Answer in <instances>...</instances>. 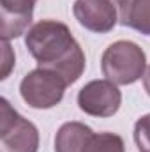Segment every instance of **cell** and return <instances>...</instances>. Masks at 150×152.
<instances>
[{"label":"cell","instance_id":"obj_1","mask_svg":"<svg viewBox=\"0 0 150 152\" xmlns=\"http://www.w3.org/2000/svg\"><path fill=\"white\" fill-rule=\"evenodd\" d=\"M25 44L39 67L60 75L67 85L78 81L85 71V53L66 23L41 20L28 28Z\"/></svg>","mask_w":150,"mask_h":152},{"label":"cell","instance_id":"obj_2","mask_svg":"<svg viewBox=\"0 0 150 152\" xmlns=\"http://www.w3.org/2000/svg\"><path fill=\"white\" fill-rule=\"evenodd\" d=\"M101 69L115 85H133L147 73V55L133 41H117L104 50Z\"/></svg>","mask_w":150,"mask_h":152},{"label":"cell","instance_id":"obj_3","mask_svg":"<svg viewBox=\"0 0 150 152\" xmlns=\"http://www.w3.org/2000/svg\"><path fill=\"white\" fill-rule=\"evenodd\" d=\"M0 149L2 152H37L39 131L25 117L12 110L5 97L0 99Z\"/></svg>","mask_w":150,"mask_h":152},{"label":"cell","instance_id":"obj_4","mask_svg":"<svg viewBox=\"0 0 150 152\" xmlns=\"http://www.w3.org/2000/svg\"><path fill=\"white\" fill-rule=\"evenodd\" d=\"M67 81L60 75L37 67L30 71L20 83V94L23 101L36 110H48L57 106L66 92Z\"/></svg>","mask_w":150,"mask_h":152},{"label":"cell","instance_id":"obj_5","mask_svg":"<svg viewBox=\"0 0 150 152\" xmlns=\"http://www.w3.org/2000/svg\"><path fill=\"white\" fill-rule=\"evenodd\" d=\"M122 104V92L108 80L88 81L78 92V106L92 117H111Z\"/></svg>","mask_w":150,"mask_h":152},{"label":"cell","instance_id":"obj_6","mask_svg":"<svg viewBox=\"0 0 150 152\" xmlns=\"http://www.w3.org/2000/svg\"><path fill=\"white\" fill-rule=\"evenodd\" d=\"M73 12L81 27L95 34L110 32L118 21V11L111 0H76Z\"/></svg>","mask_w":150,"mask_h":152},{"label":"cell","instance_id":"obj_7","mask_svg":"<svg viewBox=\"0 0 150 152\" xmlns=\"http://www.w3.org/2000/svg\"><path fill=\"white\" fill-rule=\"evenodd\" d=\"M36 2L37 0H0L4 41L20 37L21 34L28 32Z\"/></svg>","mask_w":150,"mask_h":152},{"label":"cell","instance_id":"obj_8","mask_svg":"<svg viewBox=\"0 0 150 152\" xmlns=\"http://www.w3.org/2000/svg\"><path fill=\"white\" fill-rule=\"evenodd\" d=\"M118 11V21L150 36V0H111Z\"/></svg>","mask_w":150,"mask_h":152},{"label":"cell","instance_id":"obj_9","mask_svg":"<svg viewBox=\"0 0 150 152\" xmlns=\"http://www.w3.org/2000/svg\"><path fill=\"white\" fill-rule=\"evenodd\" d=\"M94 131L81 122H66L55 136V152H85Z\"/></svg>","mask_w":150,"mask_h":152},{"label":"cell","instance_id":"obj_10","mask_svg":"<svg viewBox=\"0 0 150 152\" xmlns=\"http://www.w3.org/2000/svg\"><path fill=\"white\" fill-rule=\"evenodd\" d=\"M85 152H125L124 140L113 133H99L90 138Z\"/></svg>","mask_w":150,"mask_h":152},{"label":"cell","instance_id":"obj_11","mask_svg":"<svg viewBox=\"0 0 150 152\" xmlns=\"http://www.w3.org/2000/svg\"><path fill=\"white\" fill-rule=\"evenodd\" d=\"M134 142L140 152H150V113L143 115L134 124Z\"/></svg>","mask_w":150,"mask_h":152},{"label":"cell","instance_id":"obj_12","mask_svg":"<svg viewBox=\"0 0 150 152\" xmlns=\"http://www.w3.org/2000/svg\"><path fill=\"white\" fill-rule=\"evenodd\" d=\"M9 55H11V46H9L7 41H4V62H5V67H4V73H2V80L7 78L9 69H11V66H12V62H14V58H9Z\"/></svg>","mask_w":150,"mask_h":152},{"label":"cell","instance_id":"obj_13","mask_svg":"<svg viewBox=\"0 0 150 152\" xmlns=\"http://www.w3.org/2000/svg\"><path fill=\"white\" fill-rule=\"evenodd\" d=\"M143 87H145L147 94L150 96V66H149V69H147V73H145V76H143Z\"/></svg>","mask_w":150,"mask_h":152}]
</instances>
